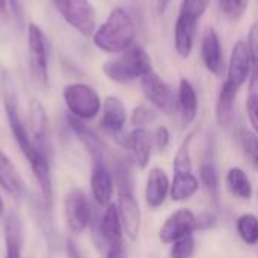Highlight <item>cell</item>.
Returning <instances> with one entry per match:
<instances>
[{"instance_id":"obj_26","label":"cell","mask_w":258,"mask_h":258,"mask_svg":"<svg viewBox=\"0 0 258 258\" xmlns=\"http://www.w3.org/2000/svg\"><path fill=\"white\" fill-rule=\"evenodd\" d=\"M200 180L194 172H177L171 181L169 198L174 203H183L195 197L200 190Z\"/></svg>"},{"instance_id":"obj_10","label":"cell","mask_w":258,"mask_h":258,"mask_svg":"<svg viewBox=\"0 0 258 258\" xmlns=\"http://www.w3.org/2000/svg\"><path fill=\"white\" fill-rule=\"evenodd\" d=\"M197 231V215L186 207L171 213L159 230V239L163 245H172L175 240Z\"/></svg>"},{"instance_id":"obj_39","label":"cell","mask_w":258,"mask_h":258,"mask_svg":"<svg viewBox=\"0 0 258 258\" xmlns=\"http://www.w3.org/2000/svg\"><path fill=\"white\" fill-rule=\"evenodd\" d=\"M153 142L156 145V148L159 151H165L168 147H169V142H171V133L168 130V127L165 125H159L154 132V138H153Z\"/></svg>"},{"instance_id":"obj_25","label":"cell","mask_w":258,"mask_h":258,"mask_svg":"<svg viewBox=\"0 0 258 258\" xmlns=\"http://www.w3.org/2000/svg\"><path fill=\"white\" fill-rule=\"evenodd\" d=\"M237 94H239V88L231 85L228 80H225L216 101V121L221 127H228L231 124L234 118Z\"/></svg>"},{"instance_id":"obj_12","label":"cell","mask_w":258,"mask_h":258,"mask_svg":"<svg viewBox=\"0 0 258 258\" xmlns=\"http://www.w3.org/2000/svg\"><path fill=\"white\" fill-rule=\"evenodd\" d=\"M116 207L119 212L124 234L132 242H136L141 234L142 213H141L139 203L135 197V192H118Z\"/></svg>"},{"instance_id":"obj_15","label":"cell","mask_w":258,"mask_h":258,"mask_svg":"<svg viewBox=\"0 0 258 258\" xmlns=\"http://www.w3.org/2000/svg\"><path fill=\"white\" fill-rule=\"evenodd\" d=\"M67 124H68L70 130L74 133V136L82 142V145L89 153V156L92 159V163L106 162L104 160V156H106V145H104V142L100 139V136L92 128H89L85 124V121L77 119V118H74V116H71L68 113L67 115Z\"/></svg>"},{"instance_id":"obj_37","label":"cell","mask_w":258,"mask_h":258,"mask_svg":"<svg viewBox=\"0 0 258 258\" xmlns=\"http://www.w3.org/2000/svg\"><path fill=\"white\" fill-rule=\"evenodd\" d=\"M249 0H219V8L221 12L228 18V20H239L248 9Z\"/></svg>"},{"instance_id":"obj_18","label":"cell","mask_w":258,"mask_h":258,"mask_svg":"<svg viewBox=\"0 0 258 258\" xmlns=\"http://www.w3.org/2000/svg\"><path fill=\"white\" fill-rule=\"evenodd\" d=\"M97 231L98 236L103 239V242L109 246L124 245V230L119 218V212L115 203L109 204L103 215L100 216L97 222Z\"/></svg>"},{"instance_id":"obj_4","label":"cell","mask_w":258,"mask_h":258,"mask_svg":"<svg viewBox=\"0 0 258 258\" xmlns=\"http://www.w3.org/2000/svg\"><path fill=\"white\" fill-rule=\"evenodd\" d=\"M62 97L68 113L85 122L95 119L103 107L98 92L86 83L67 85L63 88Z\"/></svg>"},{"instance_id":"obj_31","label":"cell","mask_w":258,"mask_h":258,"mask_svg":"<svg viewBox=\"0 0 258 258\" xmlns=\"http://www.w3.org/2000/svg\"><path fill=\"white\" fill-rule=\"evenodd\" d=\"M248 50L251 57V92L258 91V23H254L248 33Z\"/></svg>"},{"instance_id":"obj_24","label":"cell","mask_w":258,"mask_h":258,"mask_svg":"<svg viewBox=\"0 0 258 258\" xmlns=\"http://www.w3.org/2000/svg\"><path fill=\"white\" fill-rule=\"evenodd\" d=\"M177 106L181 116V124L189 127L198 115V95L194 85L187 79H181L178 85V95H177Z\"/></svg>"},{"instance_id":"obj_38","label":"cell","mask_w":258,"mask_h":258,"mask_svg":"<svg viewBox=\"0 0 258 258\" xmlns=\"http://www.w3.org/2000/svg\"><path fill=\"white\" fill-rule=\"evenodd\" d=\"M246 113L249 124L254 128V133L258 135V92H251L246 100Z\"/></svg>"},{"instance_id":"obj_2","label":"cell","mask_w":258,"mask_h":258,"mask_svg":"<svg viewBox=\"0 0 258 258\" xmlns=\"http://www.w3.org/2000/svg\"><path fill=\"white\" fill-rule=\"evenodd\" d=\"M150 71H153L151 57L141 45L136 44L122 51L119 57L110 59L103 65L104 76L118 85H130L135 80L142 79Z\"/></svg>"},{"instance_id":"obj_30","label":"cell","mask_w":258,"mask_h":258,"mask_svg":"<svg viewBox=\"0 0 258 258\" xmlns=\"http://www.w3.org/2000/svg\"><path fill=\"white\" fill-rule=\"evenodd\" d=\"M200 183L207 189L210 197L218 198L219 192V172L212 160H206L200 165Z\"/></svg>"},{"instance_id":"obj_33","label":"cell","mask_w":258,"mask_h":258,"mask_svg":"<svg viewBox=\"0 0 258 258\" xmlns=\"http://www.w3.org/2000/svg\"><path fill=\"white\" fill-rule=\"evenodd\" d=\"M240 144L245 159L258 174V135L249 130H243L240 136Z\"/></svg>"},{"instance_id":"obj_17","label":"cell","mask_w":258,"mask_h":258,"mask_svg":"<svg viewBox=\"0 0 258 258\" xmlns=\"http://www.w3.org/2000/svg\"><path fill=\"white\" fill-rule=\"evenodd\" d=\"M3 227V240H5V258H21L24 236H23V222L20 215L14 210L6 212L2 218Z\"/></svg>"},{"instance_id":"obj_28","label":"cell","mask_w":258,"mask_h":258,"mask_svg":"<svg viewBox=\"0 0 258 258\" xmlns=\"http://www.w3.org/2000/svg\"><path fill=\"white\" fill-rule=\"evenodd\" d=\"M236 230L239 237L248 246H255L258 243V216L252 213H243L236 221Z\"/></svg>"},{"instance_id":"obj_46","label":"cell","mask_w":258,"mask_h":258,"mask_svg":"<svg viewBox=\"0 0 258 258\" xmlns=\"http://www.w3.org/2000/svg\"><path fill=\"white\" fill-rule=\"evenodd\" d=\"M5 213H6V210H5V201H3V198L0 195V218H3Z\"/></svg>"},{"instance_id":"obj_29","label":"cell","mask_w":258,"mask_h":258,"mask_svg":"<svg viewBox=\"0 0 258 258\" xmlns=\"http://www.w3.org/2000/svg\"><path fill=\"white\" fill-rule=\"evenodd\" d=\"M113 180L118 192H135L133 190V174L132 163L125 157H118L113 163Z\"/></svg>"},{"instance_id":"obj_32","label":"cell","mask_w":258,"mask_h":258,"mask_svg":"<svg viewBox=\"0 0 258 258\" xmlns=\"http://www.w3.org/2000/svg\"><path fill=\"white\" fill-rule=\"evenodd\" d=\"M194 135L190 133L187 135V138L181 142V145L178 147L175 156H174V163H172V169L174 174L177 172H192V156H190V144L194 141Z\"/></svg>"},{"instance_id":"obj_11","label":"cell","mask_w":258,"mask_h":258,"mask_svg":"<svg viewBox=\"0 0 258 258\" xmlns=\"http://www.w3.org/2000/svg\"><path fill=\"white\" fill-rule=\"evenodd\" d=\"M30 171L38 183L41 201L47 212L53 209V175H51V160L33 150V153L26 157Z\"/></svg>"},{"instance_id":"obj_27","label":"cell","mask_w":258,"mask_h":258,"mask_svg":"<svg viewBox=\"0 0 258 258\" xmlns=\"http://www.w3.org/2000/svg\"><path fill=\"white\" fill-rule=\"evenodd\" d=\"M225 186L234 198H239L243 201H248L252 198V194H254L252 183L248 174L239 166H233L228 169L225 175Z\"/></svg>"},{"instance_id":"obj_1","label":"cell","mask_w":258,"mask_h":258,"mask_svg":"<svg viewBox=\"0 0 258 258\" xmlns=\"http://www.w3.org/2000/svg\"><path fill=\"white\" fill-rule=\"evenodd\" d=\"M136 27L124 8H113L106 21L95 30L92 41L104 53H122L135 44Z\"/></svg>"},{"instance_id":"obj_35","label":"cell","mask_w":258,"mask_h":258,"mask_svg":"<svg viewBox=\"0 0 258 258\" xmlns=\"http://www.w3.org/2000/svg\"><path fill=\"white\" fill-rule=\"evenodd\" d=\"M210 2L212 0H183L180 15L198 23L200 18L206 14L207 8L210 6Z\"/></svg>"},{"instance_id":"obj_3","label":"cell","mask_w":258,"mask_h":258,"mask_svg":"<svg viewBox=\"0 0 258 258\" xmlns=\"http://www.w3.org/2000/svg\"><path fill=\"white\" fill-rule=\"evenodd\" d=\"M2 98H3V107H5V115L8 119L9 130L12 133V138L23 153L24 157H29L33 153V144L32 138L29 133V128L24 125L21 115H20V107H18V94L17 88L14 83V79L9 73L3 71L2 73Z\"/></svg>"},{"instance_id":"obj_19","label":"cell","mask_w":258,"mask_h":258,"mask_svg":"<svg viewBox=\"0 0 258 258\" xmlns=\"http://www.w3.org/2000/svg\"><path fill=\"white\" fill-rule=\"evenodd\" d=\"M249 77H251V57H249L248 44L245 41H237L231 50L227 80L240 89Z\"/></svg>"},{"instance_id":"obj_6","label":"cell","mask_w":258,"mask_h":258,"mask_svg":"<svg viewBox=\"0 0 258 258\" xmlns=\"http://www.w3.org/2000/svg\"><path fill=\"white\" fill-rule=\"evenodd\" d=\"M27 56L33 80L39 86H48V41L42 29L35 23L27 26Z\"/></svg>"},{"instance_id":"obj_20","label":"cell","mask_w":258,"mask_h":258,"mask_svg":"<svg viewBox=\"0 0 258 258\" xmlns=\"http://www.w3.org/2000/svg\"><path fill=\"white\" fill-rule=\"evenodd\" d=\"M201 57H203V62H204L209 73H212L215 76H222L224 68H225L224 51H222L219 35L213 27H210L206 32V35L203 36Z\"/></svg>"},{"instance_id":"obj_9","label":"cell","mask_w":258,"mask_h":258,"mask_svg":"<svg viewBox=\"0 0 258 258\" xmlns=\"http://www.w3.org/2000/svg\"><path fill=\"white\" fill-rule=\"evenodd\" d=\"M29 133L32 138L33 148L53 160V145L48 125V116L44 106L38 100H32L29 107Z\"/></svg>"},{"instance_id":"obj_21","label":"cell","mask_w":258,"mask_h":258,"mask_svg":"<svg viewBox=\"0 0 258 258\" xmlns=\"http://www.w3.org/2000/svg\"><path fill=\"white\" fill-rule=\"evenodd\" d=\"M124 150H128L133 154L135 163L141 169H145L150 165L153 154V138L147 128H133L127 133V144Z\"/></svg>"},{"instance_id":"obj_42","label":"cell","mask_w":258,"mask_h":258,"mask_svg":"<svg viewBox=\"0 0 258 258\" xmlns=\"http://www.w3.org/2000/svg\"><path fill=\"white\" fill-rule=\"evenodd\" d=\"M65 252H67L68 258H85L82 251H80V248H79V245L71 237H68L65 240Z\"/></svg>"},{"instance_id":"obj_7","label":"cell","mask_w":258,"mask_h":258,"mask_svg":"<svg viewBox=\"0 0 258 258\" xmlns=\"http://www.w3.org/2000/svg\"><path fill=\"white\" fill-rule=\"evenodd\" d=\"M63 216L67 228L71 234H82L91 224L94 218V209L80 187H73L63 201Z\"/></svg>"},{"instance_id":"obj_8","label":"cell","mask_w":258,"mask_h":258,"mask_svg":"<svg viewBox=\"0 0 258 258\" xmlns=\"http://www.w3.org/2000/svg\"><path fill=\"white\" fill-rule=\"evenodd\" d=\"M141 88H142L145 98L159 112L171 115L175 112V109H178L177 97H175L174 91L157 73L150 71L148 74H145L141 79Z\"/></svg>"},{"instance_id":"obj_40","label":"cell","mask_w":258,"mask_h":258,"mask_svg":"<svg viewBox=\"0 0 258 258\" xmlns=\"http://www.w3.org/2000/svg\"><path fill=\"white\" fill-rule=\"evenodd\" d=\"M216 224V218L213 213H201L197 216V231L209 230Z\"/></svg>"},{"instance_id":"obj_44","label":"cell","mask_w":258,"mask_h":258,"mask_svg":"<svg viewBox=\"0 0 258 258\" xmlns=\"http://www.w3.org/2000/svg\"><path fill=\"white\" fill-rule=\"evenodd\" d=\"M169 3H171V0H157V9H159V12L163 14L168 9Z\"/></svg>"},{"instance_id":"obj_23","label":"cell","mask_w":258,"mask_h":258,"mask_svg":"<svg viewBox=\"0 0 258 258\" xmlns=\"http://www.w3.org/2000/svg\"><path fill=\"white\" fill-rule=\"evenodd\" d=\"M198 23L178 14L174 27V47L180 57L187 59L194 50Z\"/></svg>"},{"instance_id":"obj_5","label":"cell","mask_w":258,"mask_h":258,"mask_svg":"<svg viewBox=\"0 0 258 258\" xmlns=\"http://www.w3.org/2000/svg\"><path fill=\"white\" fill-rule=\"evenodd\" d=\"M57 14L85 38H92L97 26L95 9L89 0H53Z\"/></svg>"},{"instance_id":"obj_16","label":"cell","mask_w":258,"mask_h":258,"mask_svg":"<svg viewBox=\"0 0 258 258\" xmlns=\"http://www.w3.org/2000/svg\"><path fill=\"white\" fill-rule=\"evenodd\" d=\"M171 180L165 169L151 168L145 183V203L151 210L160 209L169 198Z\"/></svg>"},{"instance_id":"obj_13","label":"cell","mask_w":258,"mask_h":258,"mask_svg":"<svg viewBox=\"0 0 258 258\" xmlns=\"http://www.w3.org/2000/svg\"><path fill=\"white\" fill-rule=\"evenodd\" d=\"M89 186H91L92 200L98 207L106 209L109 204H112V198L115 192V180L106 162L92 163Z\"/></svg>"},{"instance_id":"obj_34","label":"cell","mask_w":258,"mask_h":258,"mask_svg":"<svg viewBox=\"0 0 258 258\" xmlns=\"http://www.w3.org/2000/svg\"><path fill=\"white\" fill-rule=\"evenodd\" d=\"M157 112L159 110L154 107H150L147 104H139L133 109L130 122L135 128H145V125H148L157 119V116H159Z\"/></svg>"},{"instance_id":"obj_45","label":"cell","mask_w":258,"mask_h":258,"mask_svg":"<svg viewBox=\"0 0 258 258\" xmlns=\"http://www.w3.org/2000/svg\"><path fill=\"white\" fill-rule=\"evenodd\" d=\"M8 11V0H0V14H6Z\"/></svg>"},{"instance_id":"obj_36","label":"cell","mask_w":258,"mask_h":258,"mask_svg":"<svg viewBox=\"0 0 258 258\" xmlns=\"http://www.w3.org/2000/svg\"><path fill=\"white\" fill-rule=\"evenodd\" d=\"M197 249L194 234L175 240L171 246V258H192Z\"/></svg>"},{"instance_id":"obj_14","label":"cell","mask_w":258,"mask_h":258,"mask_svg":"<svg viewBox=\"0 0 258 258\" xmlns=\"http://www.w3.org/2000/svg\"><path fill=\"white\" fill-rule=\"evenodd\" d=\"M125 122H127V109L122 100L115 95L106 97L103 101V107H101L100 127L107 135L115 138L124 132Z\"/></svg>"},{"instance_id":"obj_41","label":"cell","mask_w":258,"mask_h":258,"mask_svg":"<svg viewBox=\"0 0 258 258\" xmlns=\"http://www.w3.org/2000/svg\"><path fill=\"white\" fill-rule=\"evenodd\" d=\"M8 8L11 9L15 21L18 26L23 24V20H24V15H23V8H21V2L20 0H8Z\"/></svg>"},{"instance_id":"obj_43","label":"cell","mask_w":258,"mask_h":258,"mask_svg":"<svg viewBox=\"0 0 258 258\" xmlns=\"http://www.w3.org/2000/svg\"><path fill=\"white\" fill-rule=\"evenodd\" d=\"M106 258H127V252L124 245H116V246H109Z\"/></svg>"},{"instance_id":"obj_22","label":"cell","mask_w":258,"mask_h":258,"mask_svg":"<svg viewBox=\"0 0 258 258\" xmlns=\"http://www.w3.org/2000/svg\"><path fill=\"white\" fill-rule=\"evenodd\" d=\"M0 187L5 189L17 201L23 200L26 195V186L18 169L2 148H0Z\"/></svg>"}]
</instances>
